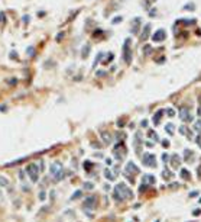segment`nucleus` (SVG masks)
Instances as JSON below:
<instances>
[{
    "mask_svg": "<svg viewBox=\"0 0 201 222\" xmlns=\"http://www.w3.org/2000/svg\"><path fill=\"white\" fill-rule=\"evenodd\" d=\"M130 198H133L132 190L124 183H119L114 189V199L116 200H126V199H130Z\"/></svg>",
    "mask_w": 201,
    "mask_h": 222,
    "instance_id": "nucleus-1",
    "label": "nucleus"
},
{
    "mask_svg": "<svg viewBox=\"0 0 201 222\" xmlns=\"http://www.w3.org/2000/svg\"><path fill=\"white\" fill-rule=\"evenodd\" d=\"M49 171H51V174H52V177H54L55 182H59V180L64 178V167H62L61 163H54V164H51Z\"/></svg>",
    "mask_w": 201,
    "mask_h": 222,
    "instance_id": "nucleus-2",
    "label": "nucleus"
},
{
    "mask_svg": "<svg viewBox=\"0 0 201 222\" xmlns=\"http://www.w3.org/2000/svg\"><path fill=\"white\" fill-rule=\"evenodd\" d=\"M26 173L29 174L32 182H38V180H39V167H38L36 164H28Z\"/></svg>",
    "mask_w": 201,
    "mask_h": 222,
    "instance_id": "nucleus-3",
    "label": "nucleus"
},
{
    "mask_svg": "<svg viewBox=\"0 0 201 222\" xmlns=\"http://www.w3.org/2000/svg\"><path fill=\"white\" fill-rule=\"evenodd\" d=\"M123 60H124V63H128V64H130V61H132L130 39H126V41H124V45H123Z\"/></svg>",
    "mask_w": 201,
    "mask_h": 222,
    "instance_id": "nucleus-4",
    "label": "nucleus"
},
{
    "mask_svg": "<svg viewBox=\"0 0 201 222\" xmlns=\"http://www.w3.org/2000/svg\"><path fill=\"white\" fill-rule=\"evenodd\" d=\"M142 161H143V164L148 165V167H155V165H156V158H155V155L151 154V152H146V154H143V157H142Z\"/></svg>",
    "mask_w": 201,
    "mask_h": 222,
    "instance_id": "nucleus-5",
    "label": "nucleus"
},
{
    "mask_svg": "<svg viewBox=\"0 0 201 222\" xmlns=\"http://www.w3.org/2000/svg\"><path fill=\"white\" fill-rule=\"evenodd\" d=\"M179 118L184 122H191L192 121V115H191V112H190V109H188L187 106H182V108L179 109Z\"/></svg>",
    "mask_w": 201,
    "mask_h": 222,
    "instance_id": "nucleus-6",
    "label": "nucleus"
},
{
    "mask_svg": "<svg viewBox=\"0 0 201 222\" xmlns=\"http://www.w3.org/2000/svg\"><path fill=\"white\" fill-rule=\"evenodd\" d=\"M124 155H126V147H124L123 142H120L114 148V157L117 158V160H123Z\"/></svg>",
    "mask_w": 201,
    "mask_h": 222,
    "instance_id": "nucleus-7",
    "label": "nucleus"
},
{
    "mask_svg": "<svg viewBox=\"0 0 201 222\" xmlns=\"http://www.w3.org/2000/svg\"><path fill=\"white\" fill-rule=\"evenodd\" d=\"M130 173H135V174H137L139 173V168L135 165V163H128V165H126V177H129L133 182V178H132V176H130Z\"/></svg>",
    "mask_w": 201,
    "mask_h": 222,
    "instance_id": "nucleus-8",
    "label": "nucleus"
},
{
    "mask_svg": "<svg viewBox=\"0 0 201 222\" xmlns=\"http://www.w3.org/2000/svg\"><path fill=\"white\" fill-rule=\"evenodd\" d=\"M165 36H166L165 30H164V29H159V30H156V32L153 34V36H152V41H153V42H162V41L165 39Z\"/></svg>",
    "mask_w": 201,
    "mask_h": 222,
    "instance_id": "nucleus-9",
    "label": "nucleus"
},
{
    "mask_svg": "<svg viewBox=\"0 0 201 222\" xmlns=\"http://www.w3.org/2000/svg\"><path fill=\"white\" fill-rule=\"evenodd\" d=\"M96 206V198H87L84 202V208L85 209H93Z\"/></svg>",
    "mask_w": 201,
    "mask_h": 222,
    "instance_id": "nucleus-10",
    "label": "nucleus"
},
{
    "mask_svg": "<svg viewBox=\"0 0 201 222\" xmlns=\"http://www.w3.org/2000/svg\"><path fill=\"white\" fill-rule=\"evenodd\" d=\"M149 32H151V25L148 23V25H145L143 30H142L140 38H142V39H148V38H149Z\"/></svg>",
    "mask_w": 201,
    "mask_h": 222,
    "instance_id": "nucleus-11",
    "label": "nucleus"
},
{
    "mask_svg": "<svg viewBox=\"0 0 201 222\" xmlns=\"http://www.w3.org/2000/svg\"><path fill=\"white\" fill-rule=\"evenodd\" d=\"M100 135H101V138H103V141L106 142V144H110L113 139H111V135L109 134V132H106V131H101L100 132Z\"/></svg>",
    "mask_w": 201,
    "mask_h": 222,
    "instance_id": "nucleus-12",
    "label": "nucleus"
},
{
    "mask_svg": "<svg viewBox=\"0 0 201 222\" xmlns=\"http://www.w3.org/2000/svg\"><path fill=\"white\" fill-rule=\"evenodd\" d=\"M171 160H172V161H171L172 167H174V168H178V167H179V164H181V158L178 157L177 154H174V155H172V158H171Z\"/></svg>",
    "mask_w": 201,
    "mask_h": 222,
    "instance_id": "nucleus-13",
    "label": "nucleus"
},
{
    "mask_svg": "<svg viewBox=\"0 0 201 222\" xmlns=\"http://www.w3.org/2000/svg\"><path fill=\"white\" fill-rule=\"evenodd\" d=\"M143 183H149V184H153L155 183V177L152 174H145L143 176Z\"/></svg>",
    "mask_w": 201,
    "mask_h": 222,
    "instance_id": "nucleus-14",
    "label": "nucleus"
},
{
    "mask_svg": "<svg viewBox=\"0 0 201 222\" xmlns=\"http://www.w3.org/2000/svg\"><path fill=\"white\" fill-rule=\"evenodd\" d=\"M164 115V110H158L156 113H155V116H153V124L155 125H158L159 124V121H161V116Z\"/></svg>",
    "mask_w": 201,
    "mask_h": 222,
    "instance_id": "nucleus-15",
    "label": "nucleus"
},
{
    "mask_svg": "<svg viewBox=\"0 0 201 222\" xmlns=\"http://www.w3.org/2000/svg\"><path fill=\"white\" fill-rule=\"evenodd\" d=\"M10 182L7 180L4 176H0V187H9Z\"/></svg>",
    "mask_w": 201,
    "mask_h": 222,
    "instance_id": "nucleus-16",
    "label": "nucleus"
},
{
    "mask_svg": "<svg viewBox=\"0 0 201 222\" xmlns=\"http://www.w3.org/2000/svg\"><path fill=\"white\" fill-rule=\"evenodd\" d=\"M190 171H188V170H185V168H182L181 170V177L184 178V180H188V178H190Z\"/></svg>",
    "mask_w": 201,
    "mask_h": 222,
    "instance_id": "nucleus-17",
    "label": "nucleus"
},
{
    "mask_svg": "<svg viewBox=\"0 0 201 222\" xmlns=\"http://www.w3.org/2000/svg\"><path fill=\"white\" fill-rule=\"evenodd\" d=\"M104 176H106V178H109V180H114V176H113V173L109 170V168H106L104 170Z\"/></svg>",
    "mask_w": 201,
    "mask_h": 222,
    "instance_id": "nucleus-18",
    "label": "nucleus"
},
{
    "mask_svg": "<svg viewBox=\"0 0 201 222\" xmlns=\"http://www.w3.org/2000/svg\"><path fill=\"white\" fill-rule=\"evenodd\" d=\"M192 158H194L192 151H190V150H185V160H187V161H190V160H192Z\"/></svg>",
    "mask_w": 201,
    "mask_h": 222,
    "instance_id": "nucleus-19",
    "label": "nucleus"
},
{
    "mask_svg": "<svg viewBox=\"0 0 201 222\" xmlns=\"http://www.w3.org/2000/svg\"><path fill=\"white\" fill-rule=\"evenodd\" d=\"M165 129H166V132H168L169 135L174 134V125H172V124H168L166 126H165Z\"/></svg>",
    "mask_w": 201,
    "mask_h": 222,
    "instance_id": "nucleus-20",
    "label": "nucleus"
},
{
    "mask_svg": "<svg viewBox=\"0 0 201 222\" xmlns=\"http://www.w3.org/2000/svg\"><path fill=\"white\" fill-rule=\"evenodd\" d=\"M162 174H164V178H165V180H169V178L172 177V173L169 171V170H164V173H162Z\"/></svg>",
    "mask_w": 201,
    "mask_h": 222,
    "instance_id": "nucleus-21",
    "label": "nucleus"
},
{
    "mask_svg": "<svg viewBox=\"0 0 201 222\" xmlns=\"http://www.w3.org/2000/svg\"><path fill=\"white\" fill-rule=\"evenodd\" d=\"M149 137H151V138H153L155 141H159V138H158L156 132H153V131H149Z\"/></svg>",
    "mask_w": 201,
    "mask_h": 222,
    "instance_id": "nucleus-22",
    "label": "nucleus"
},
{
    "mask_svg": "<svg viewBox=\"0 0 201 222\" xmlns=\"http://www.w3.org/2000/svg\"><path fill=\"white\" fill-rule=\"evenodd\" d=\"M84 187L87 189V190H91V189L94 187V184H93V183H90V182H85V183H84Z\"/></svg>",
    "mask_w": 201,
    "mask_h": 222,
    "instance_id": "nucleus-23",
    "label": "nucleus"
},
{
    "mask_svg": "<svg viewBox=\"0 0 201 222\" xmlns=\"http://www.w3.org/2000/svg\"><path fill=\"white\" fill-rule=\"evenodd\" d=\"M81 195H83V193H81V190H77V192H75V193L72 195V198H71V199H72V200H75V199H77V198H80Z\"/></svg>",
    "mask_w": 201,
    "mask_h": 222,
    "instance_id": "nucleus-24",
    "label": "nucleus"
},
{
    "mask_svg": "<svg viewBox=\"0 0 201 222\" xmlns=\"http://www.w3.org/2000/svg\"><path fill=\"white\" fill-rule=\"evenodd\" d=\"M195 129H197V131H201V119L195 124Z\"/></svg>",
    "mask_w": 201,
    "mask_h": 222,
    "instance_id": "nucleus-25",
    "label": "nucleus"
},
{
    "mask_svg": "<svg viewBox=\"0 0 201 222\" xmlns=\"http://www.w3.org/2000/svg\"><path fill=\"white\" fill-rule=\"evenodd\" d=\"M151 47H149V45H146V47H145V55H148V54H149V52H151Z\"/></svg>",
    "mask_w": 201,
    "mask_h": 222,
    "instance_id": "nucleus-26",
    "label": "nucleus"
},
{
    "mask_svg": "<svg viewBox=\"0 0 201 222\" xmlns=\"http://www.w3.org/2000/svg\"><path fill=\"white\" fill-rule=\"evenodd\" d=\"M90 167H91V163L90 161H85V163H84V168H87V170H88Z\"/></svg>",
    "mask_w": 201,
    "mask_h": 222,
    "instance_id": "nucleus-27",
    "label": "nucleus"
},
{
    "mask_svg": "<svg viewBox=\"0 0 201 222\" xmlns=\"http://www.w3.org/2000/svg\"><path fill=\"white\" fill-rule=\"evenodd\" d=\"M179 132H181V134H187V128H185V126H181V128H179Z\"/></svg>",
    "mask_w": 201,
    "mask_h": 222,
    "instance_id": "nucleus-28",
    "label": "nucleus"
},
{
    "mask_svg": "<svg viewBox=\"0 0 201 222\" xmlns=\"http://www.w3.org/2000/svg\"><path fill=\"white\" fill-rule=\"evenodd\" d=\"M198 116L201 119V96H200V108H198Z\"/></svg>",
    "mask_w": 201,
    "mask_h": 222,
    "instance_id": "nucleus-29",
    "label": "nucleus"
},
{
    "mask_svg": "<svg viewBox=\"0 0 201 222\" xmlns=\"http://www.w3.org/2000/svg\"><path fill=\"white\" fill-rule=\"evenodd\" d=\"M87 54H88V47H85V50L83 52V57H87Z\"/></svg>",
    "mask_w": 201,
    "mask_h": 222,
    "instance_id": "nucleus-30",
    "label": "nucleus"
},
{
    "mask_svg": "<svg viewBox=\"0 0 201 222\" xmlns=\"http://www.w3.org/2000/svg\"><path fill=\"white\" fill-rule=\"evenodd\" d=\"M168 115H169V116H174V115H175V112L172 110V109H168Z\"/></svg>",
    "mask_w": 201,
    "mask_h": 222,
    "instance_id": "nucleus-31",
    "label": "nucleus"
},
{
    "mask_svg": "<svg viewBox=\"0 0 201 222\" xmlns=\"http://www.w3.org/2000/svg\"><path fill=\"white\" fill-rule=\"evenodd\" d=\"M39 198H41V200H45V192H41Z\"/></svg>",
    "mask_w": 201,
    "mask_h": 222,
    "instance_id": "nucleus-32",
    "label": "nucleus"
},
{
    "mask_svg": "<svg viewBox=\"0 0 201 222\" xmlns=\"http://www.w3.org/2000/svg\"><path fill=\"white\" fill-rule=\"evenodd\" d=\"M168 158H169V157H168L166 154H164V155H162V160H164V161H168Z\"/></svg>",
    "mask_w": 201,
    "mask_h": 222,
    "instance_id": "nucleus-33",
    "label": "nucleus"
},
{
    "mask_svg": "<svg viewBox=\"0 0 201 222\" xmlns=\"http://www.w3.org/2000/svg\"><path fill=\"white\" fill-rule=\"evenodd\" d=\"M162 144H164V147H169V142H168V141H164Z\"/></svg>",
    "mask_w": 201,
    "mask_h": 222,
    "instance_id": "nucleus-34",
    "label": "nucleus"
}]
</instances>
